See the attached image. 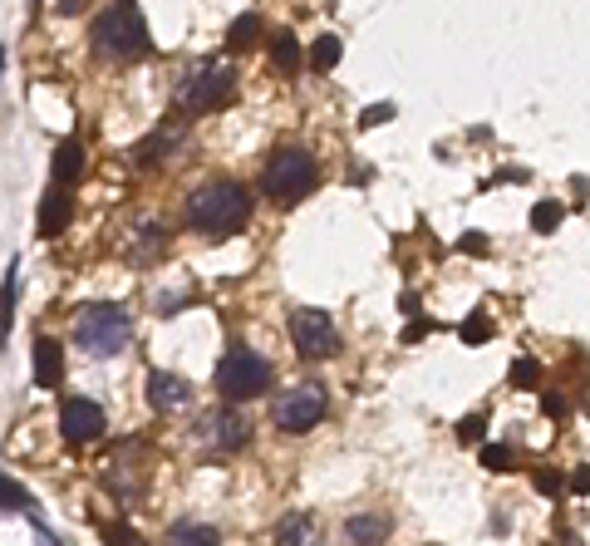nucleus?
Masks as SVG:
<instances>
[{"label":"nucleus","instance_id":"1","mask_svg":"<svg viewBox=\"0 0 590 546\" xmlns=\"http://www.w3.org/2000/svg\"><path fill=\"white\" fill-rule=\"evenodd\" d=\"M187 222L207 237H236L251 222V192L241 182H207L187 197Z\"/></svg>","mask_w":590,"mask_h":546},{"label":"nucleus","instance_id":"2","mask_svg":"<svg viewBox=\"0 0 590 546\" xmlns=\"http://www.w3.org/2000/svg\"><path fill=\"white\" fill-rule=\"evenodd\" d=\"M94 50L99 55H109V60H143L153 45H148V25H143V15L128 5V0H118L109 5L99 20H94Z\"/></svg>","mask_w":590,"mask_h":546},{"label":"nucleus","instance_id":"3","mask_svg":"<svg viewBox=\"0 0 590 546\" xmlns=\"http://www.w3.org/2000/svg\"><path fill=\"white\" fill-rule=\"evenodd\" d=\"M315 182H320V168H315V158L305 148H276L266 173H261V187H266V197L276 207H295L300 197L315 192Z\"/></svg>","mask_w":590,"mask_h":546},{"label":"nucleus","instance_id":"4","mask_svg":"<svg viewBox=\"0 0 590 546\" xmlns=\"http://www.w3.org/2000/svg\"><path fill=\"white\" fill-rule=\"evenodd\" d=\"M232 99H236V74L217 60L197 64L187 79H177V109L182 114H217Z\"/></svg>","mask_w":590,"mask_h":546},{"label":"nucleus","instance_id":"5","mask_svg":"<svg viewBox=\"0 0 590 546\" xmlns=\"http://www.w3.org/2000/svg\"><path fill=\"white\" fill-rule=\"evenodd\" d=\"M74 340H79V350L109 360V355H118V350L133 340V320H128L123 305H89V310L74 320Z\"/></svg>","mask_w":590,"mask_h":546},{"label":"nucleus","instance_id":"6","mask_svg":"<svg viewBox=\"0 0 590 546\" xmlns=\"http://www.w3.org/2000/svg\"><path fill=\"white\" fill-rule=\"evenodd\" d=\"M217 389L232 399V404H241V399H256V394H266L271 389V364L261 360L256 350H246V345H232L222 360H217Z\"/></svg>","mask_w":590,"mask_h":546},{"label":"nucleus","instance_id":"7","mask_svg":"<svg viewBox=\"0 0 590 546\" xmlns=\"http://www.w3.org/2000/svg\"><path fill=\"white\" fill-rule=\"evenodd\" d=\"M286 330H291L295 350H300L305 360H335V355H340V330H335V320H330L325 310H315V305H295Z\"/></svg>","mask_w":590,"mask_h":546},{"label":"nucleus","instance_id":"8","mask_svg":"<svg viewBox=\"0 0 590 546\" xmlns=\"http://www.w3.org/2000/svg\"><path fill=\"white\" fill-rule=\"evenodd\" d=\"M271 419H276L281 433H310V428L325 419V389L320 384H295L291 394L276 399Z\"/></svg>","mask_w":590,"mask_h":546},{"label":"nucleus","instance_id":"9","mask_svg":"<svg viewBox=\"0 0 590 546\" xmlns=\"http://www.w3.org/2000/svg\"><path fill=\"white\" fill-rule=\"evenodd\" d=\"M197 438H202L207 448H217V453H236V448H246L251 424H246L236 409H212V414L197 424Z\"/></svg>","mask_w":590,"mask_h":546},{"label":"nucleus","instance_id":"10","mask_svg":"<svg viewBox=\"0 0 590 546\" xmlns=\"http://www.w3.org/2000/svg\"><path fill=\"white\" fill-rule=\"evenodd\" d=\"M59 433H64L69 443H94V438H104V409H99L94 399H64V409H59Z\"/></svg>","mask_w":590,"mask_h":546},{"label":"nucleus","instance_id":"11","mask_svg":"<svg viewBox=\"0 0 590 546\" xmlns=\"http://www.w3.org/2000/svg\"><path fill=\"white\" fill-rule=\"evenodd\" d=\"M192 399V384L182 379V374H168V369H153L148 374V404L158 409V414H173Z\"/></svg>","mask_w":590,"mask_h":546},{"label":"nucleus","instance_id":"12","mask_svg":"<svg viewBox=\"0 0 590 546\" xmlns=\"http://www.w3.org/2000/svg\"><path fill=\"white\" fill-rule=\"evenodd\" d=\"M69 212H74V197H69L64 182H55V187L45 192V202H40V237H45V242H55L59 232L69 227Z\"/></svg>","mask_w":590,"mask_h":546},{"label":"nucleus","instance_id":"13","mask_svg":"<svg viewBox=\"0 0 590 546\" xmlns=\"http://www.w3.org/2000/svg\"><path fill=\"white\" fill-rule=\"evenodd\" d=\"M59 379H64V350H59V340L40 335L35 340V384L40 389H59Z\"/></svg>","mask_w":590,"mask_h":546},{"label":"nucleus","instance_id":"14","mask_svg":"<svg viewBox=\"0 0 590 546\" xmlns=\"http://www.w3.org/2000/svg\"><path fill=\"white\" fill-rule=\"evenodd\" d=\"M345 537H350V546H384L389 542V517L384 512H354L345 522Z\"/></svg>","mask_w":590,"mask_h":546},{"label":"nucleus","instance_id":"15","mask_svg":"<svg viewBox=\"0 0 590 546\" xmlns=\"http://www.w3.org/2000/svg\"><path fill=\"white\" fill-rule=\"evenodd\" d=\"M177 143H182V133H173V128H158L153 138H143V143L133 148V158H138L143 168H158L168 153H177Z\"/></svg>","mask_w":590,"mask_h":546},{"label":"nucleus","instance_id":"16","mask_svg":"<svg viewBox=\"0 0 590 546\" xmlns=\"http://www.w3.org/2000/svg\"><path fill=\"white\" fill-rule=\"evenodd\" d=\"M276 546H320V527H315L305 512H291V517L276 527Z\"/></svg>","mask_w":590,"mask_h":546},{"label":"nucleus","instance_id":"17","mask_svg":"<svg viewBox=\"0 0 590 546\" xmlns=\"http://www.w3.org/2000/svg\"><path fill=\"white\" fill-rule=\"evenodd\" d=\"M79 178H84V148H79V138H64L55 148V182L74 187Z\"/></svg>","mask_w":590,"mask_h":546},{"label":"nucleus","instance_id":"18","mask_svg":"<svg viewBox=\"0 0 590 546\" xmlns=\"http://www.w3.org/2000/svg\"><path fill=\"white\" fill-rule=\"evenodd\" d=\"M168 542L173 546H222V532L207 527V522H177L173 532H168Z\"/></svg>","mask_w":590,"mask_h":546},{"label":"nucleus","instance_id":"19","mask_svg":"<svg viewBox=\"0 0 590 546\" xmlns=\"http://www.w3.org/2000/svg\"><path fill=\"white\" fill-rule=\"evenodd\" d=\"M300 60H305V55H300V45H295L291 30L271 35V64H276L281 74H295V69H300Z\"/></svg>","mask_w":590,"mask_h":546},{"label":"nucleus","instance_id":"20","mask_svg":"<svg viewBox=\"0 0 590 546\" xmlns=\"http://www.w3.org/2000/svg\"><path fill=\"white\" fill-rule=\"evenodd\" d=\"M340 55H345V45H340L335 35H320V40L310 45V69H315V74H330V69L340 64Z\"/></svg>","mask_w":590,"mask_h":546},{"label":"nucleus","instance_id":"21","mask_svg":"<svg viewBox=\"0 0 590 546\" xmlns=\"http://www.w3.org/2000/svg\"><path fill=\"white\" fill-rule=\"evenodd\" d=\"M256 35H261V15H256V10H246V15H236V20H232V30H227V45H232V50H246Z\"/></svg>","mask_w":590,"mask_h":546},{"label":"nucleus","instance_id":"22","mask_svg":"<svg viewBox=\"0 0 590 546\" xmlns=\"http://www.w3.org/2000/svg\"><path fill=\"white\" fill-rule=\"evenodd\" d=\"M561 217H566V207H561V202H536V207H531V232L551 237V232L561 227Z\"/></svg>","mask_w":590,"mask_h":546},{"label":"nucleus","instance_id":"23","mask_svg":"<svg viewBox=\"0 0 590 546\" xmlns=\"http://www.w3.org/2000/svg\"><path fill=\"white\" fill-rule=\"evenodd\" d=\"M482 468H487V473H512V468H517V453H512L507 443H487V448H482Z\"/></svg>","mask_w":590,"mask_h":546},{"label":"nucleus","instance_id":"24","mask_svg":"<svg viewBox=\"0 0 590 546\" xmlns=\"http://www.w3.org/2000/svg\"><path fill=\"white\" fill-rule=\"evenodd\" d=\"M458 335H463V345H487V340H492V320L477 310V315H468V320H463V330H458Z\"/></svg>","mask_w":590,"mask_h":546},{"label":"nucleus","instance_id":"25","mask_svg":"<svg viewBox=\"0 0 590 546\" xmlns=\"http://www.w3.org/2000/svg\"><path fill=\"white\" fill-rule=\"evenodd\" d=\"M15 291H20V261H10V271H5V315H0V330L15 325Z\"/></svg>","mask_w":590,"mask_h":546},{"label":"nucleus","instance_id":"26","mask_svg":"<svg viewBox=\"0 0 590 546\" xmlns=\"http://www.w3.org/2000/svg\"><path fill=\"white\" fill-rule=\"evenodd\" d=\"M99 537H104L109 546H148L133 527H123V522H99Z\"/></svg>","mask_w":590,"mask_h":546},{"label":"nucleus","instance_id":"27","mask_svg":"<svg viewBox=\"0 0 590 546\" xmlns=\"http://www.w3.org/2000/svg\"><path fill=\"white\" fill-rule=\"evenodd\" d=\"M536 379H541V364H536V360H517V364H512V384H517V389H531Z\"/></svg>","mask_w":590,"mask_h":546},{"label":"nucleus","instance_id":"28","mask_svg":"<svg viewBox=\"0 0 590 546\" xmlns=\"http://www.w3.org/2000/svg\"><path fill=\"white\" fill-rule=\"evenodd\" d=\"M531 483H536V492H541V497H561V478H556V473H551V468H536V473H531Z\"/></svg>","mask_w":590,"mask_h":546},{"label":"nucleus","instance_id":"29","mask_svg":"<svg viewBox=\"0 0 590 546\" xmlns=\"http://www.w3.org/2000/svg\"><path fill=\"white\" fill-rule=\"evenodd\" d=\"M389 119H394V104H369L359 114V128H374V123H389Z\"/></svg>","mask_w":590,"mask_h":546},{"label":"nucleus","instance_id":"30","mask_svg":"<svg viewBox=\"0 0 590 546\" xmlns=\"http://www.w3.org/2000/svg\"><path fill=\"white\" fill-rule=\"evenodd\" d=\"M463 251H468V256H487V251H492V246H487V237H482V232H468V237H463Z\"/></svg>","mask_w":590,"mask_h":546},{"label":"nucleus","instance_id":"31","mask_svg":"<svg viewBox=\"0 0 590 546\" xmlns=\"http://www.w3.org/2000/svg\"><path fill=\"white\" fill-rule=\"evenodd\" d=\"M482 419H477V414H472V419H463V424H458V438H463V443H477V438H482Z\"/></svg>","mask_w":590,"mask_h":546},{"label":"nucleus","instance_id":"32","mask_svg":"<svg viewBox=\"0 0 590 546\" xmlns=\"http://www.w3.org/2000/svg\"><path fill=\"white\" fill-rule=\"evenodd\" d=\"M25 502H30V497L15 487V478H5V512H15V507H25Z\"/></svg>","mask_w":590,"mask_h":546},{"label":"nucleus","instance_id":"33","mask_svg":"<svg viewBox=\"0 0 590 546\" xmlns=\"http://www.w3.org/2000/svg\"><path fill=\"white\" fill-rule=\"evenodd\" d=\"M541 409H546L551 419H561V414H566V399H561V394H546V399H541Z\"/></svg>","mask_w":590,"mask_h":546},{"label":"nucleus","instance_id":"34","mask_svg":"<svg viewBox=\"0 0 590 546\" xmlns=\"http://www.w3.org/2000/svg\"><path fill=\"white\" fill-rule=\"evenodd\" d=\"M571 492H590V468H576V473H571Z\"/></svg>","mask_w":590,"mask_h":546},{"label":"nucleus","instance_id":"35","mask_svg":"<svg viewBox=\"0 0 590 546\" xmlns=\"http://www.w3.org/2000/svg\"><path fill=\"white\" fill-rule=\"evenodd\" d=\"M428 330H433V325H428V320H418V325H409V330H404V345H413V340H423V335H428Z\"/></svg>","mask_w":590,"mask_h":546},{"label":"nucleus","instance_id":"36","mask_svg":"<svg viewBox=\"0 0 590 546\" xmlns=\"http://www.w3.org/2000/svg\"><path fill=\"white\" fill-rule=\"evenodd\" d=\"M59 10H64V15H79V10H84V0H59Z\"/></svg>","mask_w":590,"mask_h":546}]
</instances>
